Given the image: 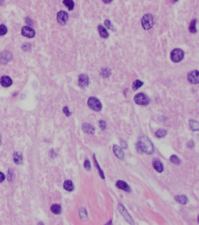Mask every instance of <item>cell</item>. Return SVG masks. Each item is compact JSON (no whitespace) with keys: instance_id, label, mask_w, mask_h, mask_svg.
Listing matches in <instances>:
<instances>
[{"instance_id":"cell-19","label":"cell","mask_w":199,"mask_h":225,"mask_svg":"<svg viewBox=\"0 0 199 225\" xmlns=\"http://www.w3.org/2000/svg\"><path fill=\"white\" fill-rule=\"evenodd\" d=\"M64 188L68 191H72L74 189V186L71 180H66L64 182Z\"/></svg>"},{"instance_id":"cell-17","label":"cell","mask_w":199,"mask_h":225,"mask_svg":"<svg viewBox=\"0 0 199 225\" xmlns=\"http://www.w3.org/2000/svg\"><path fill=\"white\" fill-rule=\"evenodd\" d=\"M98 32L99 34V35L101 38L106 39L109 37V33L106 30V29L104 28L102 25H100L98 27Z\"/></svg>"},{"instance_id":"cell-26","label":"cell","mask_w":199,"mask_h":225,"mask_svg":"<svg viewBox=\"0 0 199 225\" xmlns=\"http://www.w3.org/2000/svg\"><path fill=\"white\" fill-rule=\"evenodd\" d=\"M144 84L143 82H142L141 81L139 80H135L133 84V89L134 91H136L137 89H138L139 88H140Z\"/></svg>"},{"instance_id":"cell-29","label":"cell","mask_w":199,"mask_h":225,"mask_svg":"<svg viewBox=\"0 0 199 225\" xmlns=\"http://www.w3.org/2000/svg\"><path fill=\"white\" fill-rule=\"evenodd\" d=\"M7 32V27L3 25H0V36H4Z\"/></svg>"},{"instance_id":"cell-6","label":"cell","mask_w":199,"mask_h":225,"mask_svg":"<svg viewBox=\"0 0 199 225\" xmlns=\"http://www.w3.org/2000/svg\"><path fill=\"white\" fill-rule=\"evenodd\" d=\"M118 209H119V212L122 214V216L124 217V218L125 219V220H126L128 223H129L131 224H134V222L132 218L130 215V214L128 213V212L126 210V209H125L123 207V205L122 204L119 203L118 205Z\"/></svg>"},{"instance_id":"cell-27","label":"cell","mask_w":199,"mask_h":225,"mask_svg":"<svg viewBox=\"0 0 199 225\" xmlns=\"http://www.w3.org/2000/svg\"><path fill=\"white\" fill-rule=\"evenodd\" d=\"M110 74H111L110 70L109 68H104L100 71L101 76L102 77H104V78L109 77V76Z\"/></svg>"},{"instance_id":"cell-11","label":"cell","mask_w":199,"mask_h":225,"mask_svg":"<svg viewBox=\"0 0 199 225\" xmlns=\"http://www.w3.org/2000/svg\"><path fill=\"white\" fill-rule=\"evenodd\" d=\"M0 84L4 87H9L12 85V81L9 77L4 76L0 79Z\"/></svg>"},{"instance_id":"cell-30","label":"cell","mask_w":199,"mask_h":225,"mask_svg":"<svg viewBox=\"0 0 199 225\" xmlns=\"http://www.w3.org/2000/svg\"><path fill=\"white\" fill-rule=\"evenodd\" d=\"M170 160L171 162H172L174 164H179L181 163L179 159L176 156H175V155H173L171 157Z\"/></svg>"},{"instance_id":"cell-23","label":"cell","mask_w":199,"mask_h":225,"mask_svg":"<svg viewBox=\"0 0 199 225\" xmlns=\"http://www.w3.org/2000/svg\"><path fill=\"white\" fill-rule=\"evenodd\" d=\"M190 126L192 128V129L194 131H197L199 129V125L197 121L194 120H191L189 121Z\"/></svg>"},{"instance_id":"cell-18","label":"cell","mask_w":199,"mask_h":225,"mask_svg":"<svg viewBox=\"0 0 199 225\" xmlns=\"http://www.w3.org/2000/svg\"><path fill=\"white\" fill-rule=\"evenodd\" d=\"M175 199L179 203L186 205L188 202V198L186 195H177L175 197Z\"/></svg>"},{"instance_id":"cell-40","label":"cell","mask_w":199,"mask_h":225,"mask_svg":"<svg viewBox=\"0 0 199 225\" xmlns=\"http://www.w3.org/2000/svg\"><path fill=\"white\" fill-rule=\"evenodd\" d=\"M1 136H0V144H1Z\"/></svg>"},{"instance_id":"cell-32","label":"cell","mask_w":199,"mask_h":225,"mask_svg":"<svg viewBox=\"0 0 199 225\" xmlns=\"http://www.w3.org/2000/svg\"><path fill=\"white\" fill-rule=\"evenodd\" d=\"M22 48L23 50L25 51V52H27V51H29V50L30 49L31 46H30V45L29 44V43H24V44L22 45Z\"/></svg>"},{"instance_id":"cell-31","label":"cell","mask_w":199,"mask_h":225,"mask_svg":"<svg viewBox=\"0 0 199 225\" xmlns=\"http://www.w3.org/2000/svg\"><path fill=\"white\" fill-rule=\"evenodd\" d=\"M104 25H105V26L107 29L111 30L113 29V26L109 19L105 20V21H104Z\"/></svg>"},{"instance_id":"cell-3","label":"cell","mask_w":199,"mask_h":225,"mask_svg":"<svg viewBox=\"0 0 199 225\" xmlns=\"http://www.w3.org/2000/svg\"><path fill=\"white\" fill-rule=\"evenodd\" d=\"M184 57V52L181 49H175L171 53V59L175 63L180 62Z\"/></svg>"},{"instance_id":"cell-39","label":"cell","mask_w":199,"mask_h":225,"mask_svg":"<svg viewBox=\"0 0 199 225\" xmlns=\"http://www.w3.org/2000/svg\"><path fill=\"white\" fill-rule=\"evenodd\" d=\"M4 0H0V5H3L4 3Z\"/></svg>"},{"instance_id":"cell-20","label":"cell","mask_w":199,"mask_h":225,"mask_svg":"<svg viewBox=\"0 0 199 225\" xmlns=\"http://www.w3.org/2000/svg\"><path fill=\"white\" fill-rule=\"evenodd\" d=\"M14 160L16 164H20L22 163V155L18 152L14 153Z\"/></svg>"},{"instance_id":"cell-15","label":"cell","mask_w":199,"mask_h":225,"mask_svg":"<svg viewBox=\"0 0 199 225\" xmlns=\"http://www.w3.org/2000/svg\"><path fill=\"white\" fill-rule=\"evenodd\" d=\"M152 165L156 171L162 172L164 171V166L161 161L158 159H155L152 162Z\"/></svg>"},{"instance_id":"cell-28","label":"cell","mask_w":199,"mask_h":225,"mask_svg":"<svg viewBox=\"0 0 199 225\" xmlns=\"http://www.w3.org/2000/svg\"><path fill=\"white\" fill-rule=\"evenodd\" d=\"M167 134V132L166 130L165 129H160L159 130H158L156 131V132L155 133V135L156 137L158 138H162L165 136Z\"/></svg>"},{"instance_id":"cell-24","label":"cell","mask_w":199,"mask_h":225,"mask_svg":"<svg viewBox=\"0 0 199 225\" xmlns=\"http://www.w3.org/2000/svg\"><path fill=\"white\" fill-rule=\"evenodd\" d=\"M196 19H193L192 20V22L190 24V26H189V31L191 33L193 34H195L197 32V30H196Z\"/></svg>"},{"instance_id":"cell-1","label":"cell","mask_w":199,"mask_h":225,"mask_svg":"<svg viewBox=\"0 0 199 225\" xmlns=\"http://www.w3.org/2000/svg\"><path fill=\"white\" fill-rule=\"evenodd\" d=\"M138 145L139 147L145 153L151 155L154 152V148L151 140L145 136H141L139 138Z\"/></svg>"},{"instance_id":"cell-12","label":"cell","mask_w":199,"mask_h":225,"mask_svg":"<svg viewBox=\"0 0 199 225\" xmlns=\"http://www.w3.org/2000/svg\"><path fill=\"white\" fill-rule=\"evenodd\" d=\"M116 187L119 188V189H121L123 191H125L126 192H130L131 191V189L130 186L128 185V184L125 182L124 181L122 180H119L118 181H117L116 184Z\"/></svg>"},{"instance_id":"cell-9","label":"cell","mask_w":199,"mask_h":225,"mask_svg":"<svg viewBox=\"0 0 199 225\" xmlns=\"http://www.w3.org/2000/svg\"><path fill=\"white\" fill-rule=\"evenodd\" d=\"M89 83V77L87 75L82 74L79 75L78 77V84L81 88H85L88 87Z\"/></svg>"},{"instance_id":"cell-13","label":"cell","mask_w":199,"mask_h":225,"mask_svg":"<svg viewBox=\"0 0 199 225\" xmlns=\"http://www.w3.org/2000/svg\"><path fill=\"white\" fill-rule=\"evenodd\" d=\"M11 59V54L8 52H4L0 54V63H7Z\"/></svg>"},{"instance_id":"cell-10","label":"cell","mask_w":199,"mask_h":225,"mask_svg":"<svg viewBox=\"0 0 199 225\" xmlns=\"http://www.w3.org/2000/svg\"><path fill=\"white\" fill-rule=\"evenodd\" d=\"M21 34L23 36L29 38H33L35 35V30L29 26L23 27L21 30Z\"/></svg>"},{"instance_id":"cell-4","label":"cell","mask_w":199,"mask_h":225,"mask_svg":"<svg viewBox=\"0 0 199 225\" xmlns=\"http://www.w3.org/2000/svg\"><path fill=\"white\" fill-rule=\"evenodd\" d=\"M88 105L95 111H100L102 109V104L98 99L95 97H90L88 100Z\"/></svg>"},{"instance_id":"cell-34","label":"cell","mask_w":199,"mask_h":225,"mask_svg":"<svg viewBox=\"0 0 199 225\" xmlns=\"http://www.w3.org/2000/svg\"><path fill=\"white\" fill-rule=\"evenodd\" d=\"M99 126H100V128L101 129H105L106 126V124L105 121H104L103 120H100L99 121Z\"/></svg>"},{"instance_id":"cell-5","label":"cell","mask_w":199,"mask_h":225,"mask_svg":"<svg viewBox=\"0 0 199 225\" xmlns=\"http://www.w3.org/2000/svg\"><path fill=\"white\" fill-rule=\"evenodd\" d=\"M134 101L136 104L141 105H146L149 104V98L143 93H139L134 97Z\"/></svg>"},{"instance_id":"cell-38","label":"cell","mask_w":199,"mask_h":225,"mask_svg":"<svg viewBox=\"0 0 199 225\" xmlns=\"http://www.w3.org/2000/svg\"><path fill=\"white\" fill-rule=\"evenodd\" d=\"M103 2L105 4H109L110 3H111L113 0H102Z\"/></svg>"},{"instance_id":"cell-36","label":"cell","mask_w":199,"mask_h":225,"mask_svg":"<svg viewBox=\"0 0 199 225\" xmlns=\"http://www.w3.org/2000/svg\"><path fill=\"white\" fill-rule=\"evenodd\" d=\"M120 144H121V145H122V147L123 149H125L127 148V146H127V143H126V141H125L122 140L120 141Z\"/></svg>"},{"instance_id":"cell-22","label":"cell","mask_w":199,"mask_h":225,"mask_svg":"<svg viewBox=\"0 0 199 225\" xmlns=\"http://www.w3.org/2000/svg\"><path fill=\"white\" fill-rule=\"evenodd\" d=\"M63 3L68 8L70 11H71L74 9V3L72 0H64Z\"/></svg>"},{"instance_id":"cell-7","label":"cell","mask_w":199,"mask_h":225,"mask_svg":"<svg viewBox=\"0 0 199 225\" xmlns=\"http://www.w3.org/2000/svg\"><path fill=\"white\" fill-rule=\"evenodd\" d=\"M199 74L198 70H193L190 71L187 74L188 81L193 84H197L199 83Z\"/></svg>"},{"instance_id":"cell-21","label":"cell","mask_w":199,"mask_h":225,"mask_svg":"<svg viewBox=\"0 0 199 225\" xmlns=\"http://www.w3.org/2000/svg\"><path fill=\"white\" fill-rule=\"evenodd\" d=\"M51 211L55 214H59L61 213V207L58 204H54L51 207Z\"/></svg>"},{"instance_id":"cell-33","label":"cell","mask_w":199,"mask_h":225,"mask_svg":"<svg viewBox=\"0 0 199 225\" xmlns=\"http://www.w3.org/2000/svg\"><path fill=\"white\" fill-rule=\"evenodd\" d=\"M84 167L88 171H89L91 170V163H90V161L88 160H86L85 161V162H84Z\"/></svg>"},{"instance_id":"cell-14","label":"cell","mask_w":199,"mask_h":225,"mask_svg":"<svg viewBox=\"0 0 199 225\" xmlns=\"http://www.w3.org/2000/svg\"><path fill=\"white\" fill-rule=\"evenodd\" d=\"M82 130L83 132L86 133V134H90V135H93L95 134V128L94 127L89 124H83L82 125Z\"/></svg>"},{"instance_id":"cell-25","label":"cell","mask_w":199,"mask_h":225,"mask_svg":"<svg viewBox=\"0 0 199 225\" xmlns=\"http://www.w3.org/2000/svg\"><path fill=\"white\" fill-rule=\"evenodd\" d=\"M93 159H94V162H95V166H96V167H97V168L98 170V171H99V175H100V177H101L102 179H104V176L103 172V171L102 170V169L100 168V167H99V165L98 164V161H97V159H96V157H95V155H93Z\"/></svg>"},{"instance_id":"cell-37","label":"cell","mask_w":199,"mask_h":225,"mask_svg":"<svg viewBox=\"0 0 199 225\" xmlns=\"http://www.w3.org/2000/svg\"><path fill=\"white\" fill-rule=\"evenodd\" d=\"M5 175L4 174H3V172H0V183L2 182L3 181H4V180H5Z\"/></svg>"},{"instance_id":"cell-8","label":"cell","mask_w":199,"mask_h":225,"mask_svg":"<svg viewBox=\"0 0 199 225\" xmlns=\"http://www.w3.org/2000/svg\"><path fill=\"white\" fill-rule=\"evenodd\" d=\"M68 19V15L67 12L61 11L58 13L57 15V20L60 25H65L67 23Z\"/></svg>"},{"instance_id":"cell-16","label":"cell","mask_w":199,"mask_h":225,"mask_svg":"<svg viewBox=\"0 0 199 225\" xmlns=\"http://www.w3.org/2000/svg\"><path fill=\"white\" fill-rule=\"evenodd\" d=\"M113 150L116 155L119 159H123L124 157V154L123 150L118 145H114L113 147Z\"/></svg>"},{"instance_id":"cell-35","label":"cell","mask_w":199,"mask_h":225,"mask_svg":"<svg viewBox=\"0 0 199 225\" xmlns=\"http://www.w3.org/2000/svg\"><path fill=\"white\" fill-rule=\"evenodd\" d=\"M63 112H64V114L66 115V116H69L71 115V112L69 111L68 108L67 107H65L63 108Z\"/></svg>"},{"instance_id":"cell-2","label":"cell","mask_w":199,"mask_h":225,"mask_svg":"<svg viewBox=\"0 0 199 225\" xmlns=\"http://www.w3.org/2000/svg\"><path fill=\"white\" fill-rule=\"evenodd\" d=\"M155 23V18L151 14H148L143 16L141 20V24L144 29L147 30L151 29Z\"/></svg>"}]
</instances>
